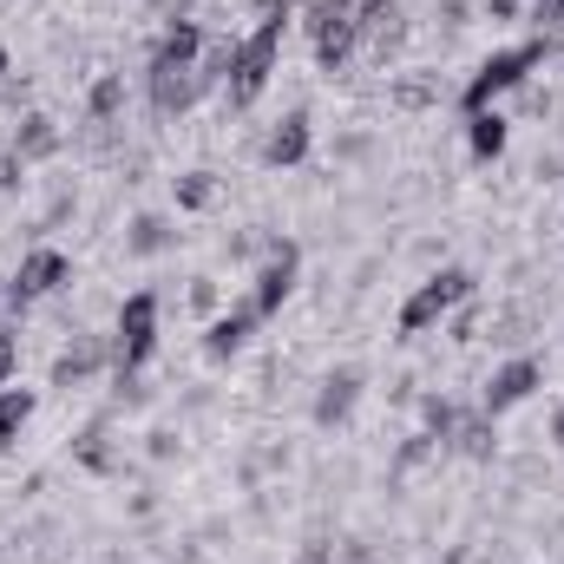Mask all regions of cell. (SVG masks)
I'll use <instances>...</instances> for the list:
<instances>
[{
	"label": "cell",
	"instance_id": "1",
	"mask_svg": "<svg viewBox=\"0 0 564 564\" xmlns=\"http://www.w3.org/2000/svg\"><path fill=\"white\" fill-rule=\"evenodd\" d=\"M282 33H289V13H257V26L237 33V59H230V79H224L230 112H250L270 93V79L282 66Z\"/></svg>",
	"mask_w": 564,
	"mask_h": 564
},
{
	"label": "cell",
	"instance_id": "2",
	"mask_svg": "<svg viewBox=\"0 0 564 564\" xmlns=\"http://www.w3.org/2000/svg\"><path fill=\"white\" fill-rule=\"evenodd\" d=\"M552 59V40L539 33V40H525V46H499V53H486L479 66H473V79L459 86V106L466 112H486V106H499L506 93H519L525 79H532V66H545Z\"/></svg>",
	"mask_w": 564,
	"mask_h": 564
},
{
	"label": "cell",
	"instance_id": "3",
	"mask_svg": "<svg viewBox=\"0 0 564 564\" xmlns=\"http://www.w3.org/2000/svg\"><path fill=\"white\" fill-rule=\"evenodd\" d=\"M158 328H164L158 289H132V295L119 302V322H112V375H119V381H132L144 361L158 355Z\"/></svg>",
	"mask_w": 564,
	"mask_h": 564
},
{
	"label": "cell",
	"instance_id": "4",
	"mask_svg": "<svg viewBox=\"0 0 564 564\" xmlns=\"http://www.w3.org/2000/svg\"><path fill=\"white\" fill-rule=\"evenodd\" d=\"M479 295V276L473 270H459V263H446V270H433V276L401 302V335H426V328H440L459 302H473Z\"/></svg>",
	"mask_w": 564,
	"mask_h": 564
},
{
	"label": "cell",
	"instance_id": "5",
	"mask_svg": "<svg viewBox=\"0 0 564 564\" xmlns=\"http://www.w3.org/2000/svg\"><path fill=\"white\" fill-rule=\"evenodd\" d=\"M308 40H315V66L322 73H348V59L361 53V13L335 7V0H308Z\"/></svg>",
	"mask_w": 564,
	"mask_h": 564
},
{
	"label": "cell",
	"instance_id": "6",
	"mask_svg": "<svg viewBox=\"0 0 564 564\" xmlns=\"http://www.w3.org/2000/svg\"><path fill=\"white\" fill-rule=\"evenodd\" d=\"M59 289H73V257L66 250H53V243H33L26 257H20V270L7 282V308H33V302H46V295H59Z\"/></svg>",
	"mask_w": 564,
	"mask_h": 564
},
{
	"label": "cell",
	"instance_id": "7",
	"mask_svg": "<svg viewBox=\"0 0 564 564\" xmlns=\"http://www.w3.org/2000/svg\"><path fill=\"white\" fill-rule=\"evenodd\" d=\"M545 388V361L539 355H512V361H499L492 375H486V388H479V414H512V408H525L532 394Z\"/></svg>",
	"mask_w": 564,
	"mask_h": 564
},
{
	"label": "cell",
	"instance_id": "8",
	"mask_svg": "<svg viewBox=\"0 0 564 564\" xmlns=\"http://www.w3.org/2000/svg\"><path fill=\"white\" fill-rule=\"evenodd\" d=\"M204 93H210V86H204V73H197V66H144V99H151V112H158V119L191 112Z\"/></svg>",
	"mask_w": 564,
	"mask_h": 564
},
{
	"label": "cell",
	"instance_id": "9",
	"mask_svg": "<svg viewBox=\"0 0 564 564\" xmlns=\"http://www.w3.org/2000/svg\"><path fill=\"white\" fill-rule=\"evenodd\" d=\"M295 276H302V250L295 243H270L263 263H257V289H250L257 315H282V302L295 295Z\"/></svg>",
	"mask_w": 564,
	"mask_h": 564
},
{
	"label": "cell",
	"instance_id": "10",
	"mask_svg": "<svg viewBox=\"0 0 564 564\" xmlns=\"http://www.w3.org/2000/svg\"><path fill=\"white\" fill-rule=\"evenodd\" d=\"M99 368H112V335H73L53 355V388H86Z\"/></svg>",
	"mask_w": 564,
	"mask_h": 564
},
{
	"label": "cell",
	"instance_id": "11",
	"mask_svg": "<svg viewBox=\"0 0 564 564\" xmlns=\"http://www.w3.org/2000/svg\"><path fill=\"white\" fill-rule=\"evenodd\" d=\"M308 151H315V119L308 112H289V119L270 126V139H263V164L270 171H295Z\"/></svg>",
	"mask_w": 564,
	"mask_h": 564
},
{
	"label": "cell",
	"instance_id": "12",
	"mask_svg": "<svg viewBox=\"0 0 564 564\" xmlns=\"http://www.w3.org/2000/svg\"><path fill=\"white\" fill-rule=\"evenodd\" d=\"M355 401H361V368H335V375H322V388H315V426H322V433L348 426Z\"/></svg>",
	"mask_w": 564,
	"mask_h": 564
},
{
	"label": "cell",
	"instance_id": "13",
	"mask_svg": "<svg viewBox=\"0 0 564 564\" xmlns=\"http://www.w3.org/2000/svg\"><path fill=\"white\" fill-rule=\"evenodd\" d=\"M401 40H408V7L401 0H361V46L375 59H388Z\"/></svg>",
	"mask_w": 564,
	"mask_h": 564
},
{
	"label": "cell",
	"instance_id": "14",
	"mask_svg": "<svg viewBox=\"0 0 564 564\" xmlns=\"http://www.w3.org/2000/svg\"><path fill=\"white\" fill-rule=\"evenodd\" d=\"M257 322H263V315H257V302H237V308L210 315V328H204V355H210V361H230V355L257 335Z\"/></svg>",
	"mask_w": 564,
	"mask_h": 564
},
{
	"label": "cell",
	"instance_id": "15",
	"mask_svg": "<svg viewBox=\"0 0 564 564\" xmlns=\"http://www.w3.org/2000/svg\"><path fill=\"white\" fill-rule=\"evenodd\" d=\"M204 26L197 20H164V33H158V46H151V59L144 66H197L204 59Z\"/></svg>",
	"mask_w": 564,
	"mask_h": 564
},
{
	"label": "cell",
	"instance_id": "16",
	"mask_svg": "<svg viewBox=\"0 0 564 564\" xmlns=\"http://www.w3.org/2000/svg\"><path fill=\"white\" fill-rule=\"evenodd\" d=\"M512 139V119L499 112V106H486V112H466V151L479 158V164H492L499 151Z\"/></svg>",
	"mask_w": 564,
	"mask_h": 564
},
{
	"label": "cell",
	"instance_id": "17",
	"mask_svg": "<svg viewBox=\"0 0 564 564\" xmlns=\"http://www.w3.org/2000/svg\"><path fill=\"white\" fill-rule=\"evenodd\" d=\"M446 446H453V453H466V459H492V453H499L492 414H479V408H473V414H459V426L446 433Z\"/></svg>",
	"mask_w": 564,
	"mask_h": 564
},
{
	"label": "cell",
	"instance_id": "18",
	"mask_svg": "<svg viewBox=\"0 0 564 564\" xmlns=\"http://www.w3.org/2000/svg\"><path fill=\"white\" fill-rule=\"evenodd\" d=\"M7 144H13L26 164H33V158H53V151H59V126H53L46 112H26V119L13 126V139H7Z\"/></svg>",
	"mask_w": 564,
	"mask_h": 564
},
{
	"label": "cell",
	"instance_id": "19",
	"mask_svg": "<svg viewBox=\"0 0 564 564\" xmlns=\"http://www.w3.org/2000/svg\"><path fill=\"white\" fill-rule=\"evenodd\" d=\"M33 408H40V394L33 388H0V446H20V433H26V421H33Z\"/></svg>",
	"mask_w": 564,
	"mask_h": 564
},
{
	"label": "cell",
	"instance_id": "20",
	"mask_svg": "<svg viewBox=\"0 0 564 564\" xmlns=\"http://www.w3.org/2000/svg\"><path fill=\"white\" fill-rule=\"evenodd\" d=\"M86 112H93V126H112L126 112V73H99L86 93Z\"/></svg>",
	"mask_w": 564,
	"mask_h": 564
},
{
	"label": "cell",
	"instance_id": "21",
	"mask_svg": "<svg viewBox=\"0 0 564 564\" xmlns=\"http://www.w3.org/2000/svg\"><path fill=\"white\" fill-rule=\"evenodd\" d=\"M158 250H171V224L158 210H144V217H132V230H126V257H158Z\"/></svg>",
	"mask_w": 564,
	"mask_h": 564
},
{
	"label": "cell",
	"instance_id": "22",
	"mask_svg": "<svg viewBox=\"0 0 564 564\" xmlns=\"http://www.w3.org/2000/svg\"><path fill=\"white\" fill-rule=\"evenodd\" d=\"M217 204V171H184L177 177V210H210Z\"/></svg>",
	"mask_w": 564,
	"mask_h": 564
},
{
	"label": "cell",
	"instance_id": "23",
	"mask_svg": "<svg viewBox=\"0 0 564 564\" xmlns=\"http://www.w3.org/2000/svg\"><path fill=\"white\" fill-rule=\"evenodd\" d=\"M459 414H466V408H459V401H446V394H426V401H421V421H426V433H433L440 446H446V433L459 426Z\"/></svg>",
	"mask_w": 564,
	"mask_h": 564
},
{
	"label": "cell",
	"instance_id": "24",
	"mask_svg": "<svg viewBox=\"0 0 564 564\" xmlns=\"http://www.w3.org/2000/svg\"><path fill=\"white\" fill-rule=\"evenodd\" d=\"M13 375H20V335L0 328V388H13Z\"/></svg>",
	"mask_w": 564,
	"mask_h": 564
},
{
	"label": "cell",
	"instance_id": "25",
	"mask_svg": "<svg viewBox=\"0 0 564 564\" xmlns=\"http://www.w3.org/2000/svg\"><path fill=\"white\" fill-rule=\"evenodd\" d=\"M446 322H453V341H473V335H479V302H459Z\"/></svg>",
	"mask_w": 564,
	"mask_h": 564
},
{
	"label": "cell",
	"instance_id": "26",
	"mask_svg": "<svg viewBox=\"0 0 564 564\" xmlns=\"http://www.w3.org/2000/svg\"><path fill=\"white\" fill-rule=\"evenodd\" d=\"M20 184H26V158L7 144V151H0V191H20Z\"/></svg>",
	"mask_w": 564,
	"mask_h": 564
},
{
	"label": "cell",
	"instance_id": "27",
	"mask_svg": "<svg viewBox=\"0 0 564 564\" xmlns=\"http://www.w3.org/2000/svg\"><path fill=\"white\" fill-rule=\"evenodd\" d=\"M191 308H204V315L217 308V282H210V276H197V282H191Z\"/></svg>",
	"mask_w": 564,
	"mask_h": 564
},
{
	"label": "cell",
	"instance_id": "28",
	"mask_svg": "<svg viewBox=\"0 0 564 564\" xmlns=\"http://www.w3.org/2000/svg\"><path fill=\"white\" fill-rule=\"evenodd\" d=\"M295 564H335V545H328V539H308V545H302V558Z\"/></svg>",
	"mask_w": 564,
	"mask_h": 564
},
{
	"label": "cell",
	"instance_id": "29",
	"mask_svg": "<svg viewBox=\"0 0 564 564\" xmlns=\"http://www.w3.org/2000/svg\"><path fill=\"white\" fill-rule=\"evenodd\" d=\"M257 13H289L295 20V0H257Z\"/></svg>",
	"mask_w": 564,
	"mask_h": 564
},
{
	"label": "cell",
	"instance_id": "30",
	"mask_svg": "<svg viewBox=\"0 0 564 564\" xmlns=\"http://www.w3.org/2000/svg\"><path fill=\"white\" fill-rule=\"evenodd\" d=\"M512 7H519V0H486V13H492V20H506Z\"/></svg>",
	"mask_w": 564,
	"mask_h": 564
},
{
	"label": "cell",
	"instance_id": "31",
	"mask_svg": "<svg viewBox=\"0 0 564 564\" xmlns=\"http://www.w3.org/2000/svg\"><path fill=\"white\" fill-rule=\"evenodd\" d=\"M7 79H13V59H7V46H0V86H7Z\"/></svg>",
	"mask_w": 564,
	"mask_h": 564
},
{
	"label": "cell",
	"instance_id": "32",
	"mask_svg": "<svg viewBox=\"0 0 564 564\" xmlns=\"http://www.w3.org/2000/svg\"><path fill=\"white\" fill-rule=\"evenodd\" d=\"M552 440H558V446H564V408H558V414H552Z\"/></svg>",
	"mask_w": 564,
	"mask_h": 564
},
{
	"label": "cell",
	"instance_id": "33",
	"mask_svg": "<svg viewBox=\"0 0 564 564\" xmlns=\"http://www.w3.org/2000/svg\"><path fill=\"white\" fill-rule=\"evenodd\" d=\"M552 59H564V40H552Z\"/></svg>",
	"mask_w": 564,
	"mask_h": 564
}]
</instances>
